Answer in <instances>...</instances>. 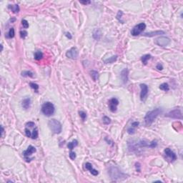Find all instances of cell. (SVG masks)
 <instances>
[{
  "label": "cell",
  "instance_id": "27",
  "mask_svg": "<svg viewBox=\"0 0 183 183\" xmlns=\"http://www.w3.org/2000/svg\"><path fill=\"white\" fill-rule=\"evenodd\" d=\"M38 137V130L37 128L35 127L33 130H32V139H37Z\"/></svg>",
  "mask_w": 183,
  "mask_h": 183
},
{
  "label": "cell",
  "instance_id": "14",
  "mask_svg": "<svg viewBox=\"0 0 183 183\" xmlns=\"http://www.w3.org/2000/svg\"><path fill=\"white\" fill-rule=\"evenodd\" d=\"M120 76H121V79L122 80L123 84H126L128 82V77H129L128 69H127V68L124 69L120 73Z\"/></svg>",
  "mask_w": 183,
  "mask_h": 183
},
{
  "label": "cell",
  "instance_id": "26",
  "mask_svg": "<svg viewBox=\"0 0 183 183\" xmlns=\"http://www.w3.org/2000/svg\"><path fill=\"white\" fill-rule=\"evenodd\" d=\"M14 34H15V33H14V29L13 28H11V29H10L9 32H8L7 34V38H10V39L13 38V37H14Z\"/></svg>",
  "mask_w": 183,
  "mask_h": 183
},
{
  "label": "cell",
  "instance_id": "2",
  "mask_svg": "<svg viewBox=\"0 0 183 183\" xmlns=\"http://www.w3.org/2000/svg\"><path fill=\"white\" fill-rule=\"evenodd\" d=\"M157 146V142L153 141L151 142H147L145 140H140L136 143H132V147H129L130 149H135L137 147H149V148H154Z\"/></svg>",
  "mask_w": 183,
  "mask_h": 183
},
{
  "label": "cell",
  "instance_id": "6",
  "mask_svg": "<svg viewBox=\"0 0 183 183\" xmlns=\"http://www.w3.org/2000/svg\"><path fill=\"white\" fill-rule=\"evenodd\" d=\"M36 151H37L36 148H35L34 147L32 146V145H29V146L28 147L27 149L25 150V151H24V152H23V156H24L25 160H26L27 162H29L32 161V158H29V157H30L33 153L36 152Z\"/></svg>",
  "mask_w": 183,
  "mask_h": 183
},
{
  "label": "cell",
  "instance_id": "22",
  "mask_svg": "<svg viewBox=\"0 0 183 183\" xmlns=\"http://www.w3.org/2000/svg\"><path fill=\"white\" fill-rule=\"evenodd\" d=\"M150 58H151V55H150V54H145V55L142 56V58H141L142 62L144 64H147V61H148Z\"/></svg>",
  "mask_w": 183,
  "mask_h": 183
},
{
  "label": "cell",
  "instance_id": "11",
  "mask_svg": "<svg viewBox=\"0 0 183 183\" xmlns=\"http://www.w3.org/2000/svg\"><path fill=\"white\" fill-rule=\"evenodd\" d=\"M119 105V100L117 98H112L108 102V105L110 110L112 112H115L117 110V106Z\"/></svg>",
  "mask_w": 183,
  "mask_h": 183
},
{
  "label": "cell",
  "instance_id": "3",
  "mask_svg": "<svg viewBox=\"0 0 183 183\" xmlns=\"http://www.w3.org/2000/svg\"><path fill=\"white\" fill-rule=\"evenodd\" d=\"M55 112V107L54 105L50 102L44 103L42 106V112L47 117L52 116Z\"/></svg>",
  "mask_w": 183,
  "mask_h": 183
},
{
  "label": "cell",
  "instance_id": "30",
  "mask_svg": "<svg viewBox=\"0 0 183 183\" xmlns=\"http://www.w3.org/2000/svg\"><path fill=\"white\" fill-rule=\"evenodd\" d=\"M79 116H80V117L82 118V120L83 121H84V120L87 119V114H86L84 112H83V111H79Z\"/></svg>",
  "mask_w": 183,
  "mask_h": 183
},
{
  "label": "cell",
  "instance_id": "38",
  "mask_svg": "<svg viewBox=\"0 0 183 183\" xmlns=\"http://www.w3.org/2000/svg\"><path fill=\"white\" fill-rule=\"evenodd\" d=\"M79 3H81L82 5H87L90 4V1H79Z\"/></svg>",
  "mask_w": 183,
  "mask_h": 183
},
{
  "label": "cell",
  "instance_id": "4",
  "mask_svg": "<svg viewBox=\"0 0 183 183\" xmlns=\"http://www.w3.org/2000/svg\"><path fill=\"white\" fill-rule=\"evenodd\" d=\"M48 125L53 133H54V134L61 133L62 130V124L60 123V122H59L58 120H57L55 119H52L49 121Z\"/></svg>",
  "mask_w": 183,
  "mask_h": 183
},
{
  "label": "cell",
  "instance_id": "9",
  "mask_svg": "<svg viewBox=\"0 0 183 183\" xmlns=\"http://www.w3.org/2000/svg\"><path fill=\"white\" fill-rule=\"evenodd\" d=\"M165 116L170 117V118H173V119H179V120L182 119V115L181 110L179 109L173 110L170 111L169 113H167Z\"/></svg>",
  "mask_w": 183,
  "mask_h": 183
},
{
  "label": "cell",
  "instance_id": "29",
  "mask_svg": "<svg viewBox=\"0 0 183 183\" xmlns=\"http://www.w3.org/2000/svg\"><path fill=\"white\" fill-rule=\"evenodd\" d=\"M102 121H103V123H104L105 125H109V124L111 123V120H110L108 117H107V116H104V117H103Z\"/></svg>",
  "mask_w": 183,
  "mask_h": 183
},
{
  "label": "cell",
  "instance_id": "39",
  "mask_svg": "<svg viewBox=\"0 0 183 183\" xmlns=\"http://www.w3.org/2000/svg\"><path fill=\"white\" fill-rule=\"evenodd\" d=\"M66 36H67V37H68V38H69V39H70L72 38V37L71 36V34H70L69 33H68V32H67V33H66Z\"/></svg>",
  "mask_w": 183,
  "mask_h": 183
},
{
  "label": "cell",
  "instance_id": "24",
  "mask_svg": "<svg viewBox=\"0 0 183 183\" xmlns=\"http://www.w3.org/2000/svg\"><path fill=\"white\" fill-rule=\"evenodd\" d=\"M159 89H162V90H163V91L167 92V91L169 90V87L168 84H167V83H162V84H160Z\"/></svg>",
  "mask_w": 183,
  "mask_h": 183
},
{
  "label": "cell",
  "instance_id": "15",
  "mask_svg": "<svg viewBox=\"0 0 183 183\" xmlns=\"http://www.w3.org/2000/svg\"><path fill=\"white\" fill-rule=\"evenodd\" d=\"M85 167H86V169H88V170L90 172V173H91L92 174V175H94V176H97V175H98V174H99L98 171L93 168V167H92V164H91V163H89V162H87V163L85 164Z\"/></svg>",
  "mask_w": 183,
  "mask_h": 183
},
{
  "label": "cell",
  "instance_id": "7",
  "mask_svg": "<svg viewBox=\"0 0 183 183\" xmlns=\"http://www.w3.org/2000/svg\"><path fill=\"white\" fill-rule=\"evenodd\" d=\"M146 28V24L144 23H140L137 25H136L132 30L131 31V34L132 36H137L139 34H140Z\"/></svg>",
  "mask_w": 183,
  "mask_h": 183
},
{
  "label": "cell",
  "instance_id": "1",
  "mask_svg": "<svg viewBox=\"0 0 183 183\" xmlns=\"http://www.w3.org/2000/svg\"><path fill=\"white\" fill-rule=\"evenodd\" d=\"M162 112V108H156L152 111L148 112L144 117V122L147 125H150L153 123L154 120Z\"/></svg>",
  "mask_w": 183,
  "mask_h": 183
},
{
  "label": "cell",
  "instance_id": "8",
  "mask_svg": "<svg viewBox=\"0 0 183 183\" xmlns=\"http://www.w3.org/2000/svg\"><path fill=\"white\" fill-rule=\"evenodd\" d=\"M170 42H171L170 39L166 37H159L157 38L154 41V43L159 47H166L169 45Z\"/></svg>",
  "mask_w": 183,
  "mask_h": 183
},
{
  "label": "cell",
  "instance_id": "34",
  "mask_svg": "<svg viewBox=\"0 0 183 183\" xmlns=\"http://www.w3.org/2000/svg\"><path fill=\"white\" fill-rule=\"evenodd\" d=\"M69 158H70L71 159H72V160H74V159H75V158H76V154H75L74 152H72V151L70 152V153H69Z\"/></svg>",
  "mask_w": 183,
  "mask_h": 183
},
{
  "label": "cell",
  "instance_id": "33",
  "mask_svg": "<svg viewBox=\"0 0 183 183\" xmlns=\"http://www.w3.org/2000/svg\"><path fill=\"white\" fill-rule=\"evenodd\" d=\"M127 132L130 134V135H132V134H135V127H131L130 128L127 129Z\"/></svg>",
  "mask_w": 183,
  "mask_h": 183
},
{
  "label": "cell",
  "instance_id": "13",
  "mask_svg": "<svg viewBox=\"0 0 183 183\" xmlns=\"http://www.w3.org/2000/svg\"><path fill=\"white\" fill-rule=\"evenodd\" d=\"M79 55V52L76 47H72L69 50H68L66 53V56L69 59H77Z\"/></svg>",
  "mask_w": 183,
  "mask_h": 183
},
{
  "label": "cell",
  "instance_id": "10",
  "mask_svg": "<svg viewBox=\"0 0 183 183\" xmlns=\"http://www.w3.org/2000/svg\"><path fill=\"white\" fill-rule=\"evenodd\" d=\"M164 154L166 157V159H167V161L170 162H173L177 159V155L176 154L172 151L169 148H166L164 149Z\"/></svg>",
  "mask_w": 183,
  "mask_h": 183
},
{
  "label": "cell",
  "instance_id": "23",
  "mask_svg": "<svg viewBox=\"0 0 183 183\" xmlns=\"http://www.w3.org/2000/svg\"><path fill=\"white\" fill-rule=\"evenodd\" d=\"M43 57V53L40 51H37L34 53V59L36 60H40Z\"/></svg>",
  "mask_w": 183,
  "mask_h": 183
},
{
  "label": "cell",
  "instance_id": "19",
  "mask_svg": "<svg viewBox=\"0 0 183 183\" xmlns=\"http://www.w3.org/2000/svg\"><path fill=\"white\" fill-rule=\"evenodd\" d=\"M8 8L12 10L14 13H18L19 12V7L17 5H9Z\"/></svg>",
  "mask_w": 183,
  "mask_h": 183
},
{
  "label": "cell",
  "instance_id": "28",
  "mask_svg": "<svg viewBox=\"0 0 183 183\" xmlns=\"http://www.w3.org/2000/svg\"><path fill=\"white\" fill-rule=\"evenodd\" d=\"M22 75L23 77H33V73L30 71H24L22 72Z\"/></svg>",
  "mask_w": 183,
  "mask_h": 183
},
{
  "label": "cell",
  "instance_id": "36",
  "mask_svg": "<svg viewBox=\"0 0 183 183\" xmlns=\"http://www.w3.org/2000/svg\"><path fill=\"white\" fill-rule=\"evenodd\" d=\"M156 68H157L158 70H162V69H163V66H162V64L159 63V64H157V65Z\"/></svg>",
  "mask_w": 183,
  "mask_h": 183
},
{
  "label": "cell",
  "instance_id": "12",
  "mask_svg": "<svg viewBox=\"0 0 183 183\" xmlns=\"http://www.w3.org/2000/svg\"><path fill=\"white\" fill-rule=\"evenodd\" d=\"M141 88V92H140V100L142 101H144L147 98V96L148 95V87L145 84H140Z\"/></svg>",
  "mask_w": 183,
  "mask_h": 183
},
{
  "label": "cell",
  "instance_id": "32",
  "mask_svg": "<svg viewBox=\"0 0 183 183\" xmlns=\"http://www.w3.org/2000/svg\"><path fill=\"white\" fill-rule=\"evenodd\" d=\"M22 26H23V27H24V29L29 28V23H28V22H27L26 19H22Z\"/></svg>",
  "mask_w": 183,
  "mask_h": 183
},
{
  "label": "cell",
  "instance_id": "41",
  "mask_svg": "<svg viewBox=\"0 0 183 183\" xmlns=\"http://www.w3.org/2000/svg\"><path fill=\"white\" fill-rule=\"evenodd\" d=\"M1 48H2V49H1V51L2 52L3 51V45L2 44H1Z\"/></svg>",
  "mask_w": 183,
  "mask_h": 183
},
{
  "label": "cell",
  "instance_id": "21",
  "mask_svg": "<svg viewBox=\"0 0 183 183\" xmlns=\"http://www.w3.org/2000/svg\"><path fill=\"white\" fill-rule=\"evenodd\" d=\"M101 36H102V33H101V32H100V29H95V31H94V32H93V37L95 39H100V37H101Z\"/></svg>",
  "mask_w": 183,
  "mask_h": 183
},
{
  "label": "cell",
  "instance_id": "31",
  "mask_svg": "<svg viewBox=\"0 0 183 183\" xmlns=\"http://www.w3.org/2000/svg\"><path fill=\"white\" fill-rule=\"evenodd\" d=\"M29 85H30V87H31L33 89H34V91H36V92L38 91V89H39V85H38V84H35V83L31 82V83L29 84Z\"/></svg>",
  "mask_w": 183,
  "mask_h": 183
},
{
  "label": "cell",
  "instance_id": "35",
  "mask_svg": "<svg viewBox=\"0 0 183 183\" xmlns=\"http://www.w3.org/2000/svg\"><path fill=\"white\" fill-rule=\"evenodd\" d=\"M27 36V32H26V31H21L20 32V37H22V38H25Z\"/></svg>",
  "mask_w": 183,
  "mask_h": 183
},
{
  "label": "cell",
  "instance_id": "16",
  "mask_svg": "<svg viewBox=\"0 0 183 183\" xmlns=\"http://www.w3.org/2000/svg\"><path fill=\"white\" fill-rule=\"evenodd\" d=\"M30 103H31V100L30 98L27 97L23 100L22 102V106L24 109L27 110L30 107Z\"/></svg>",
  "mask_w": 183,
  "mask_h": 183
},
{
  "label": "cell",
  "instance_id": "40",
  "mask_svg": "<svg viewBox=\"0 0 183 183\" xmlns=\"http://www.w3.org/2000/svg\"><path fill=\"white\" fill-rule=\"evenodd\" d=\"M1 128H2L1 135H2V136H3V134H4V132H5V130H4V127H3V126H1Z\"/></svg>",
  "mask_w": 183,
  "mask_h": 183
},
{
  "label": "cell",
  "instance_id": "5",
  "mask_svg": "<svg viewBox=\"0 0 183 183\" xmlns=\"http://www.w3.org/2000/svg\"><path fill=\"white\" fill-rule=\"evenodd\" d=\"M110 174L111 176V177L115 180H117V179H121L122 177L126 178V175L125 174H123L121 171H120V169L115 167H112L110 169Z\"/></svg>",
  "mask_w": 183,
  "mask_h": 183
},
{
  "label": "cell",
  "instance_id": "37",
  "mask_svg": "<svg viewBox=\"0 0 183 183\" xmlns=\"http://www.w3.org/2000/svg\"><path fill=\"white\" fill-rule=\"evenodd\" d=\"M139 125H140V123H139L138 122H132V127H137L139 126Z\"/></svg>",
  "mask_w": 183,
  "mask_h": 183
},
{
  "label": "cell",
  "instance_id": "17",
  "mask_svg": "<svg viewBox=\"0 0 183 183\" xmlns=\"http://www.w3.org/2000/svg\"><path fill=\"white\" fill-rule=\"evenodd\" d=\"M164 32L163 31H156L153 32H149V33H145L143 35L145 37H154L155 35H159V34H164Z\"/></svg>",
  "mask_w": 183,
  "mask_h": 183
},
{
  "label": "cell",
  "instance_id": "20",
  "mask_svg": "<svg viewBox=\"0 0 183 183\" xmlns=\"http://www.w3.org/2000/svg\"><path fill=\"white\" fill-rule=\"evenodd\" d=\"M117 59V55H115V56H112L111 57H109L108 59H105V63L106 64H112L113 62H115Z\"/></svg>",
  "mask_w": 183,
  "mask_h": 183
},
{
  "label": "cell",
  "instance_id": "25",
  "mask_svg": "<svg viewBox=\"0 0 183 183\" xmlns=\"http://www.w3.org/2000/svg\"><path fill=\"white\" fill-rule=\"evenodd\" d=\"M91 77L94 81H97L98 79V72L95 70H92L91 72Z\"/></svg>",
  "mask_w": 183,
  "mask_h": 183
},
{
  "label": "cell",
  "instance_id": "18",
  "mask_svg": "<svg viewBox=\"0 0 183 183\" xmlns=\"http://www.w3.org/2000/svg\"><path fill=\"white\" fill-rule=\"evenodd\" d=\"M77 145H78V141H77V140H74L72 142H69V143H68L67 147H68V148L72 151V150L74 149V147H77Z\"/></svg>",
  "mask_w": 183,
  "mask_h": 183
}]
</instances>
